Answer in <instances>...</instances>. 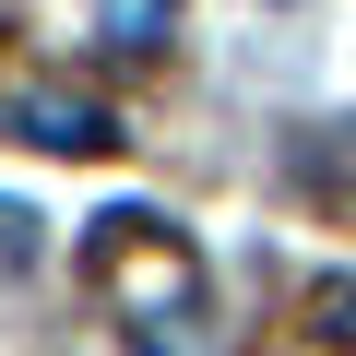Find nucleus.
Masks as SVG:
<instances>
[{"label": "nucleus", "instance_id": "7ed1b4c3", "mask_svg": "<svg viewBox=\"0 0 356 356\" xmlns=\"http://www.w3.org/2000/svg\"><path fill=\"white\" fill-rule=\"evenodd\" d=\"M166 24H178V0H95L107 48H166Z\"/></svg>", "mask_w": 356, "mask_h": 356}, {"label": "nucleus", "instance_id": "39448f33", "mask_svg": "<svg viewBox=\"0 0 356 356\" xmlns=\"http://www.w3.org/2000/svg\"><path fill=\"white\" fill-rule=\"evenodd\" d=\"M0 273H36V214L0 202Z\"/></svg>", "mask_w": 356, "mask_h": 356}, {"label": "nucleus", "instance_id": "f03ea898", "mask_svg": "<svg viewBox=\"0 0 356 356\" xmlns=\"http://www.w3.org/2000/svg\"><path fill=\"white\" fill-rule=\"evenodd\" d=\"M0 131L36 143V154H107V143H119V119H107L83 83H13V95H0Z\"/></svg>", "mask_w": 356, "mask_h": 356}, {"label": "nucleus", "instance_id": "20e7f679", "mask_svg": "<svg viewBox=\"0 0 356 356\" xmlns=\"http://www.w3.org/2000/svg\"><path fill=\"white\" fill-rule=\"evenodd\" d=\"M309 332H321L332 356H356V273H332V285H309Z\"/></svg>", "mask_w": 356, "mask_h": 356}, {"label": "nucleus", "instance_id": "423d86ee", "mask_svg": "<svg viewBox=\"0 0 356 356\" xmlns=\"http://www.w3.org/2000/svg\"><path fill=\"white\" fill-rule=\"evenodd\" d=\"M261 13H297V0H261Z\"/></svg>", "mask_w": 356, "mask_h": 356}, {"label": "nucleus", "instance_id": "f257e3e1", "mask_svg": "<svg viewBox=\"0 0 356 356\" xmlns=\"http://www.w3.org/2000/svg\"><path fill=\"white\" fill-rule=\"evenodd\" d=\"M83 285H95V297H119V309H131V332H191V309H202V250L178 238L166 214L119 202V214H95V226H83Z\"/></svg>", "mask_w": 356, "mask_h": 356}]
</instances>
